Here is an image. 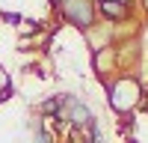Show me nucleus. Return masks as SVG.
Here are the masks:
<instances>
[{"mask_svg": "<svg viewBox=\"0 0 148 143\" xmlns=\"http://www.w3.org/2000/svg\"><path fill=\"white\" fill-rule=\"evenodd\" d=\"M0 21L12 24V27H21V24H24V15H21V12H0Z\"/></svg>", "mask_w": 148, "mask_h": 143, "instance_id": "39448f33", "label": "nucleus"}, {"mask_svg": "<svg viewBox=\"0 0 148 143\" xmlns=\"http://www.w3.org/2000/svg\"><path fill=\"white\" fill-rule=\"evenodd\" d=\"M12 95H15V83H12V81H6L3 87H0V104H3V101H9Z\"/></svg>", "mask_w": 148, "mask_h": 143, "instance_id": "423d86ee", "label": "nucleus"}, {"mask_svg": "<svg viewBox=\"0 0 148 143\" xmlns=\"http://www.w3.org/2000/svg\"><path fill=\"white\" fill-rule=\"evenodd\" d=\"M98 12L110 21H127L130 0H98Z\"/></svg>", "mask_w": 148, "mask_h": 143, "instance_id": "7ed1b4c3", "label": "nucleus"}, {"mask_svg": "<svg viewBox=\"0 0 148 143\" xmlns=\"http://www.w3.org/2000/svg\"><path fill=\"white\" fill-rule=\"evenodd\" d=\"M145 6H148V0H145Z\"/></svg>", "mask_w": 148, "mask_h": 143, "instance_id": "6e6552de", "label": "nucleus"}, {"mask_svg": "<svg viewBox=\"0 0 148 143\" xmlns=\"http://www.w3.org/2000/svg\"><path fill=\"white\" fill-rule=\"evenodd\" d=\"M133 125H136V116H133V110H130V113H121V122H119V131H121V134H127V131L133 134Z\"/></svg>", "mask_w": 148, "mask_h": 143, "instance_id": "20e7f679", "label": "nucleus"}, {"mask_svg": "<svg viewBox=\"0 0 148 143\" xmlns=\"http://www.w3.org/2000/svg\"><path fill=\"white\" fill-rule=\"evenodd\" d=\"M125 143H139V140H136V137H133V134H130V137H127V140H125Z\"/></svg>", "mask_w": 148, "mask_h": 143, "instance_id": "0eeeda50", "label": "nucleus"}, {"mask_svg": "<svg viewBox=\"0 0 148 143\" xmlns=\"http://www.w3.org/2000/svg\"><path fill=\"white\" fill-rule=\"evenodd\" d=\"M104 87H107V101H110V107H113L116 113H127L130 107L142 99L139 83H136V81H130V78H121V81H107Z\"/></svg>", "mask_w": 148, "mask_h": 143, "instance_id": "f257e3e1", "label": "nucleus"}, {"mask_svg": "<svg viewBox=\"0 0 148 143\" xmlns=\"http://www.w3.org/2000/svg\"><path fill=\"white\" fill-rule=\"evenodd\" d=\"M59 18L65 24H74L77 30H89L95 24V6H92V0H62Z\"/></svg>", "mask_w": 148, "mask_h": 143, "instance_id": "f03ea898", "label": "nucleus"}]
</instances>
